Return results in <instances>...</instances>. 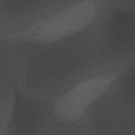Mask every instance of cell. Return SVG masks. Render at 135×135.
Here are the masks:
<instances>
[{
	"mask_svg": "<svg viewBox=\"0 0 135 135\" xmlns=\"http://www.w3.org/2000/svg\"><path fill=\"white\" fill-rule=\"evenodd\" d=\"M93 24L75 36L54 42L14 40L21 61L18 88L55 101L77 81L104 71L97 54Z\"/></svg>",
	"mask_w": 135,
	"mask_h": 135,
	"instance_id": "6da1fadb",
	"label": "cell"
},
{
	"mask_svg": "<svg viewBox=\"0 0 135 135\" xmlns=\"http://www.w3.org/2000/svg\"><path fill=\"white\" fill-rule=\"evenodd\" d=\"M120 71H100L77 81L54 101V113L59 122L82 119L108 93Z\"/></svg>",
	"mask_w": 135,
	"mask_h": 135,
	"instance_id": "277c9868",
	"label": "cell"
},
{
	"mask_svg": "<svg viewBox=\"0 0 135 135\" xmlns=\"http://www.w3.org/2000/svg\"><path fill=\"white\" fill-rule=\"evenodd\" d=\"M100 3L94 0L68 1L30 27L4 38L34 43L54 42L70 38L94 23L100 11Z\"/></svg>",
	"mask_w": 135,
	"mask_h": 135,
	"instance_id": "3957f363",
	"label": "cell"
},
{
	"mask_svg": "<svg viewBox=\"0 0 135 135\" xmlns=\"http://www.w3.org/2000/svg\"><path fill=\"white\" fill-rule=\"evenodd\" d=\"M68 1L49 0H0V36L21 32Z\"/></svg>",
	"mask_w": 135,
	"mask_h": 135,
	"instance_id": "8992f818",
	"label": "cell"
},
{
	"mask_svg": "<svg viewBox=\"0 0 135 135\" xmlns=\"http://www.w3.org/2000/svg\"><path fill=\"white\" fill-rule=\"evenodd\" d=\"M56 122L53 100L17 88L3 135H46Z\"/></svg>",
	"mask_w": 135,
	"mask_h": 135,
	"instance_id": "5b68a950",
	"label": "cell"
},
{
	"mask_svg": "<svg viewBox=\"0 0 135 135\" xmlns=\"http://www.w3.org/2000/svg\"><path fill=\"white\" fill-rule=\"evenodd\" d=\"M94 37L102 70L120 71L134 65L135 9L129 2L100 3Z\"/></svg>",
	"mask_w": 135,
	"mask_h": 135,
	"instance_id": "7a4b0ae2",
	"label": "cell"
}]
</instances>
